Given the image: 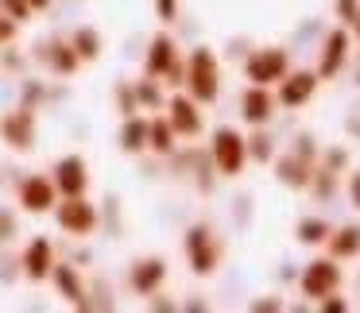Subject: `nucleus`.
Instances as JSON below:
<instances>
[{"label": "nucleus", "instance_id": "nucleus-1", "mask_svg": "<svg viewBox=\"0 0 360 313\" xmlns=\"http://www.w3.org/2000/svg\"><path fill=\"white\" fill-rule=\"evenodd\" d=\"M190 89H194L198 101H213L217 97V74H213V58L205 51H198L194 62H190Z\"/></svg>", "mask_w": 360, "mask_h": 313}, {"label": "nucleus", "instance_id": "nucleus-2", "mask_svg": "<svg viewBox=\"0 0 360 313\" xmlns=\"http://www.w3.org/2000/svg\"><path fill=\"white\" fill-rule=\"evenodd\" d=\"M20 205H24L27 213H47L51 205H55V182L51 178H24V186H20Z\"/></svg>", "mask_w": 360, "mask_h": 313}, {"label": "nucleus", "instance_id": "nucleus-3", "mask_svg": "<svg viewBox=\"0 0 360 313\" xmlns=\"http://www.w3.org/2000/svg\"><path fill=\"white\" fill-rule=\"evenodd\" d=\"M94 220H97V213H94V205L89 201H82V197H66V205H58V225L66 228V232H89L94 228Z\"/></svg>", "mask_w": 360, "mask_h": 313}, {"label": "nucleus", "instance_id": "nucleus-4", "mask_svg": "<svg viewBox=\"0 0 360 313\" xmlns=\"http://www.w3.org/2000/svg\"><path fill=\"white\" fill-rule=\"evenodd\" d=\"M55 189H63L66 197H82V189H86V163L78 155L63 159L55 166Z\"/></svg>", "mask_w": 360, "mask_h": 313}, {"label": "nucleus", "instance_id": "nucleus-5", "mask_svg": "<svg viewBox=\"0 0 360 313\" xmlns=\"http://www.w3.org/2000/svg\"><path fill=\"white\" fill-rule=\"evenodd\" d=\"M32 128H35L32 112H16V116L4 120V140H8L12 147L27 151V147H32Z\"/></svg>", "mask_w": 360, "mask_h": 313}, {"label": "nucleus", "instance_id": "nucleus-6", "mask_svg": "<svg viewBox=\"0 0 360 313\" xmlns=\"http://www.w3.org/2000/svg\"><path fill=\"white\" fill-rule=\"evenodd\" d=\"M24 267H27V279L51 274V244L47 240H32V248H27V255H24Z\"/></svg>", "mask_w": 360, "mask_h": 313}, {"label": "nucleus", "instance_id": "nucleus-7", "mask_svg": "<svg viewBox=\"0 0 360 313\" xmlns=\"http://www.w3.org/2000/svg\"><path fill=\"white\" fill-rule=\"evenodd\" d=\"M217 159H221V166H225L229 174H236V166H240V159H244V147H240V140H236L233 132L217 135Z\"/></svg>", "mask_w": 360, "mask_h": 313}, {"label": "nucleus", "instance_id": "nucleus-8", "mask_svg": "<svg viewBox=\"0 0 360 313\" xmlns=\"http://www.w3.org/2000/svg\"><path fill=\"white\" fill-rule=\"evenodd\" d=\"M163 263H159V259H148V263H140L132 271V286L136 290H143V294H151V290L159 286V282H163Z\"/></svg>", "mask_w": 360, "mask_h": 313}, {"label": "nucleus", "instance_id": "nucleus-9", "mask_svg": "<svg viewBox=\"0 0 360 313\" xmlns=\"http://www.w3.org/2000/svg\"><path fill=\"white\" fill-rule=\"evenodd\" d=\"M190 259H194V271H210L213 267V251H210V244H205L202 228L190 232Z\"/></svg>", "mask_w": 360, "mask_h": 313}, {"label": "nucleus", "instance_id": "nucleus-10", "mask_svg": "<svg viewBox=\"0 0 360 313\" xmlns=\"http://www.w3.org/2000/svg\"><path fill=\"white\" fill-rule=\"evenodd\" d=\"M283 66H287V62H283V55H271V58H267V55H259L256 62H252V81L279 78V74H283Z\"/></svg>", "mask_w": 360, "mask_h": 313}, {"label": "nucleus", "instance_id": "nucleus-11", "mask_svg": "<svg viewBox=\"0 0 360 313\" xmlns=\"http://www.w3.org/2000/svg\"><path fill=\"white\" fill-rule=\"evenodd\" d=\"M171 43L167 39H155V47H151V58H148V70L151 74H163V70H171L174 74V66H171Z\"/></svg>", "mask_w": 360, "mask_h": 313}, {"label": "nucleus", "instance_id": "nucleus-12", "mask_svg": "<svg viewBox=\"0 0 360 313\" xmlns=\"http://www.w3.org/2000/svg\"><path fill=\"white\" fill-rule=\"evenodd\" d=\"M143 140H148V124H143V120H128L124 132H120V143H124V151H140Z\"/></svg>", "mask_w": 360, "mask_h": 313}, {"label": "nucleus", "instance_id": "nucleus-13", "mask_svg": "<svg viewBox=\"0 0 360 313\" xmlns=\"http://www.w3.org/2000/svg\"><path fill=\"white\" fill-rule=\"evenodd\" d=\"M333 279H337V271L329 263H314V274L306 279V290H310V294H321L326 286H333Z\"/></svg>", "mask_w": 360, "mask_h": 313}, {"label": "nucleus", "instance_id": "nucleus-14", "mask_svg": "<svg viewBox=\"0 0 360 313\" xmlns=\"http://www.w3.org/2000/svg\"><path fill=\"white\" fill-rule=\"evenodd\" d=\"M55 282H58V290H63L70 302H82V286H78V274L70 271V267H55Z\"/></svg>", "mask_w": 360, "mask_h": 313}, {"label": "nucleus", "instance_id": "nucleus-15", "mask_svg": "<svg viewBox=\"0 0 360 313\" xmlns=\"http://www.w3.org/2000/svg\"><path fill=\"white\" fill-rule=\"evenodd\" d=\"M244 116L248 120H264V116H271V97L267 93H248V101H244Z\"/></svg>", "mask_w": 360, "mask_h": 313}, {"label": "nucleus", "instance_id": "nucleus-16", "mask_svg": "<svg viewBox=\"0 0 360 313\" xmlns=\"http://www.w3.org/2000/svg\"><path fill=\"white\" fill-rule=\"evenodd\" d=\"M174 128L179 132H198V116H194V109H190L186 101H174Z\"/></svg>", "mask_w": 360, "mask_h": 313}, {"label": "nucleus", "instance_id": "nucleus-17", "mask_svg": "<svg viewBox=\"0 0 360 313\" xmlns=\"http://www.w3.org/2000/svg\"><path fill=\"white\" fill-rule=\"evenodd\" d=\"M97 47H101V43H97L94 32H78V35H74V51H78L82 58H97Z\"/></svg>", "mask_w": 360, "mask_h": 313}, {"label": "nucleus", "instance_id": "nucleus-18", "mask_svg": "<svg viewBox=\"0 0 360 313\" xmlns=\"http://www.w3.org/2000/svg\"><path fill=\"white\" fill-rule=\"evenodd\" d=\"M341 55H345V35H333V43H329V51H326V62H321V70H337L341 66Z\"/></svg>", "mask_w": 360, "mask_h": 313}, {"label": "nucleus", "instance_id": "nucleus-19", "mask_svg": "<svg viewBox=\"0 0 360 313\" xmlns=\"http://www.w3.org/2000/svg\"><path fill=\"white\" fill-rule=\"evenodd\" d=\"M310 89H314V78H298V86H287V93H283V101H287V105H295V101H306V97H310Z\"/></svg>", "mask_w": 360, "mask_h": 313}, {"label": "nucleus", "instance_id": "nucleus-20", "mask_svg": "<svg viewBox=\"0 0 360 313\" xmlns=\"http://www.w3.org/2000/svg\"><path fill=\"white\" fill-rule=\"evenodd\" d=\"M151 147H155V151H171V128H167V124H151Z\"/></svg>", "mask_w": 360, "mask_h": 313}, {"label": "nucleus", "instance_id": "nucleus-21", "mask_svg": "<svg viewBox=\"0 0 360 313\" xmlns=\"http://www.w3.org/2000/svg\"><path fill=\"white\" fill-rule=\"evenodd\" d=\"M0 4H4V8H12V16H20V20L27 16V0H0Z\"/></svg>", "mask_w": 360, "mask_h": 313}, {"label": "nucleus", "instance_id": "nucleus-22", "mask_svg": "<svg viewBox=\"0 0 360 313\" xmlns=\"http://www.w3.org/2000/svg\"><path fill=\"white\" fill-rule=\"evenodd\" d=\"M12 236V217L8 213H0V240H8Z\"/></svg>", "mask_w": 360, "mask_h": 313}, {"label": "nucleus", "instance_id": "nucleus-23", "mask_svg": "<svg viewBox=\"0 0 360 313\" xmlns=\"http://www.w3.org/2000/svg\"><path fill=\"white\" fill-rule=\"evenodd\" d=\"M159 16H163V20L174 16V0H159Z\"/></svg>", "mask_w": 360, "mask_h": 313}, {"label": "nucleus", "instance_id": "nucleus-24", "mask_svg": "<svg viewBox=\"0 0 360 313\" xmlns=\"http://www.w3.org/2000/svg\"><path fill=\"white\" fill-rule=\"evenodd\" d=\"M51 0H27V8H47Z\"/></svg>", "mask_w": 360, "mask_h": 313}, {"label": "nucleus", "instance_id": "nucleus-25", "mask_svg": "<svg viewBox=\"0 0 360 313\" xmlns=\"http://www.w3.org/2000/svg\"><path fill=\"white\" fill-rule=\"evenodd\" d=\"M352 194H356V201H360V178H356V186H352Z\"/></svg>", "mask_w": 360, "mask_h": 313}]
</instances>
